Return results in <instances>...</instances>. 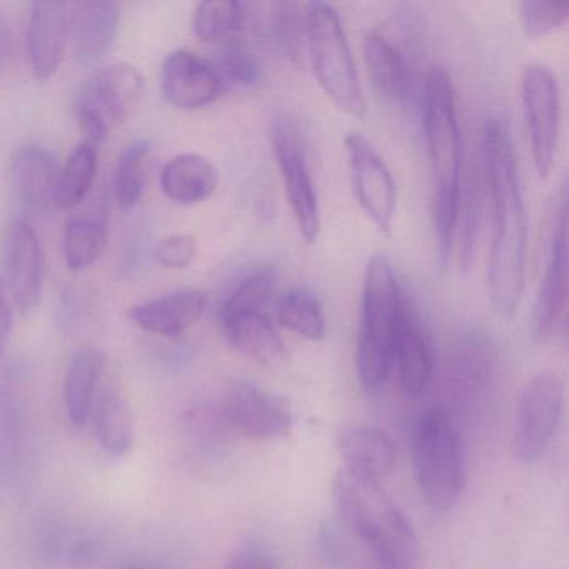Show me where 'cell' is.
Listing matches in <instances>:
<instances>
[{"instance_id":"17","label":"cell","mask_w":569,"mask_h":569,"mask_svg":"<svg viewBox=\"0 0 569 569\" xmlns=\"http://www.w3.org/2000/svg\"><path fill=\"white\" fill-rule=\"evenodd\" d=\"M219 329L231 348L264 368H274L286 358L284 342L266 311L219 309Z\"/></svg>"},{"instance_id":"29","label":"cell","mask_w":569,"mask_h":569,"mask_svg":"<svg viewBox=\"0 0 569 569\" xmlns=\"http://www.w3.org/2000/svg\"><path fill=\"white\" fill-rule=\"evenodd\" d=\"M278 321L308 341L318 342L326 338L325 308L309 289L292 288L282 295L278 305Z\"/></svg>"},{"instance_id":"31","label":"cell","mask_w":569,"mask_h":569,"mask_svg":"<svg viewBox=\"0 0 569 569\" xmlns=\"http://www.w3.org/2000/svg\"><path fill=\"white\" fill-rule=\"evenodd\" d=\"M148 154V142L144 139H138L119 156L114 172V194L119 206L126 211L134 208L141 201Z\"/></svg>"},{"instance_id":"8","label":"cell","mask_w":569,"mask_h":569,"mask_svg":"<svg viewBox=\"0 0 569 569\" xmlns=\"http://www.w3.org/2000/svg\"><path fill=\"white\" fill-rule=\"evenodd\" d=\"M521 102L532 162L539 178L546 179L555 166L561 122L558 79L548 66L531 64L522 71Z\"/></svg>"},{"instance_id":"35","label":"cell","mask_w":569,"mask_h":569,"mask_svg":"<svg viewBox=\"0 0 569 569\" xmlns=\"http://www.w3.org/2000/svg\"><path fill=\"white\" fill-rule=\"evenodd\" d=\"M214 66L224 82L251 88L261 81L262 72L258 59L238 41L224 44Z\"/></svg>"},{"instance_id":"14","label":"cell","mask_w":569,"mask_h":569,"mask_svg":"<svg viewBox=\"0 0 569 569\" xmlns=\"http://www.w3.org/2000/svg\"><path fill=\"white\" fill-rule=\"evenodd\" d=\"M0 279L22 316L38 308L44 282V252L34 229L22 219L12 222L6 231Z\"/></svg>"},{"instance_id":"2","label":"cell","mask_w":569,"mask_h":569,"mask_svg":"<svg viewBox=\"0 0 569 569\" xmlns=\"http://www.w3.org/2000/svg\"><path fill=\"white\" fill-rule=\"evenodd\" d=\"M422 126L435 188V229L439 258L449 261L462 194V146L456 92L442 68H432L422 94Z\"/></svg>"},{"instance_id":"26","label":"cell","mask_w":569,"mask_h":569,"mask_svg":"<svg viewBox=\"0 0 569 569\" xmlns=\"http://www.w3.org/2000/svg\"><path fill=\"white\" fill-rule=\"evenodd\" d=\"M94 415L96 435L102 449L116 458L128 455L134 445V425L131 411L118 391L102 392L96 399Z\"/></svg>"},{"instance_id":"20","label":"cell","mask_w":569,"mask_h":569,"mask_svg":"<svg viewBox=\"0 0 569 569\" xmlns=\"http://www.w3.org/2000/svg\"><path fill=\"white\" fill-rule=\"evenodd\" d=\"M121 9L116 2L91 0L71 4V38L76 58L82 64H94L108 56L118 38Z\"/></svg>"},{"instance_id":"16","label":"cell","mask_w":569,"mask_h":569,"mask_svg":"<svg viewBox=\"0 0 569 569\" xmlns=\"http://www.w3.org/2000/svg\"><path fill=\"white\" fill-rule=\"evenodd\" d=\"M71 38V4L34 2L28 28V58L39 81H48L64 61Z\"/></svg>"},{"instance_id":"19","label":"cell","mask_w":569,"mask_h":569,"mask_svg":"<svg viewBox=\"0 0 569 569\" xmlns=\"http://www.w3.org/2000/svg\"><path fill=\"white\" fill-rule=\"evenodd\" d=\"M208 306V296L196 288L179 289L161 298L132 306L129 316L142 331L178 338L198 325Z\"/></svg>"},{"instance_id":"1","label":"cell","mask_w":569,"mask_h":569,"mask_svg":"<svg viewBox=\"0 0 569 569\" xmlns=\"http://www.w3.org/2000/svg\"><path fill=\"white\" fill-rule=\"evenodd\" d=\"M486 188L492 209L488 295L501 318L518 312L525 292L528 218L511 136L501 119H488L482 131Z\"/></svg>"},{"instance_id":"5","label":"cell","mask_w":569,"mask_h":569,"mask_svg":"<svg viewBox=\"0 0 569 569\" xmlns=\"http://www.w3.org/2000/svg\"><path fill=\"white\" fill-rule=\"evenodd\" d=\"M306 46L325 94L336 108L356 119L368 114L348 36L338 11L326 2L306 6Z\"/></svg>"},{"instance_id":"39","label":"cell","mask_w":569,"mask_h":569,"mask_svg":"<svg viewBox=\"0 0 569 569\" xmlns=\"http://www.w3.org/2000/svg\"><path fill=\"white\" fill-rule=\"evenodd\" d=\"M114 569H161L154 568V566H146V565H128V566H119V568Z\"/></svg>"},{"instance_id":"18","label":"cell","mask_w":569,"mask_h":569,"mask_svg":"<svg viewBox=\"0 0 569 569\" xmlns=\"http://www.w3.org/2000/svg\"><path fill=\"white\" fill-rule=\"evenodd\" d=\"M58 158L39 144L22 146L11 162L12 186L22 208L41 214L54 204L59 176Z\"/></svg>"},{"instance_id":"38","label":"cell","mask_w":569,"mask_h":569,"mask_svg":"<svg viewBox=\"0 0 569 569\" xmlns=\"http://www.w3.org/2000/svg\"><path fill=\"white\" fill-rule=\"evenodd\" d=\"M228 569H278L271 558L259 551H246L229 562Z\"/></svg>"},{"instance_id":"11","label":"cell","mask_w":569,"mask_h":569,"mask_svg":"<svg viewBox=\"0 0 569 569\" xmlns=\"http://www.w3.org/2000/svg\"><path fill=\"white\" fill-rule=\"evenodd\" d=\"M565 395L558 376H535L519 396L512 449L522 462H535L545 455L561 421Z\"/></svg>"},{"instance_id":"3","label":"cell","mask_w":569,"mask_h":569,"mask_svg":"<svg viewBox=\"0 0 569 569\" xmlns=\"http://www.w3.org/2000/svg\"><path fill=\"white\" fill-rule=\"evenodd\" d=\"M336 509L379 569H415L418 538L381 482L341 469L332 486Z\"/></svg>"},{"instance_id":"15","label":"cell","mask_w":569,"mask_h":569,"mask_svg":"<svg viewBox=\"0 0 569 569\" xmlns=\"http://www.w3.org/2000/svg\"><path fill=\"white\" fill-rule=\"evenodd\" d=\"M226 82L208 59L192 51H176L161 69V92L172 108L199 111L221 98Z\"/></svg>"},{"instance_id":"21","label":"cell","mask_w":569,"mask_h":569,"mask_svg":"<svg viewBox=\"0 0 569 569\" xmlns=\"http://www.w3.org/2000/svg\"><path fill=\"white\" fill-rule=\"evenodd\" d=\"M336 448L352 475L381 482L395 471L396 446L381 429L349 426L339 432Z\"/></svg>"},{"instance_id":"9","label":"cell","mask_w":569,"mask_h":569,"mask_svg":"<svg viewBox=\"0 0 569 569\" xmlns=\"http://www.w3.org/2000/svg\"><path fill=\"white\" fill-rule=\"evenodd\" d=\"M271 138L286 198L291 206L299 234L308 244H315L321 232V208L309 169L305 142L298 128L282 119L274 122Z\"/></svg>"},{"instance_id":"7","label":"cell","mask_w":569,"mask_h":569,"mask_svg":"<svg viewBox=\"0 0 569 569\" xmlns=\"http://www.w3.org/2000/svg\"><path fill=\"white\" fill-rule=\"evenodd\" d=\"M144 98V78L128 62L96 71L76 98V114L89 142L98 146L129 121Z\"/></svg>"},{"instance_id":"28","label":"cell","mask_w":569,"mask_h":569,"mask_svg":"<svg viewBox=\"0 0 569 569\" xmlns=\"http://www.w3.org/2000/svg\"><path fill=\"white\" fill-rule=\"evenodd\" d=\"M248 21V6L234 0H208L196 9L194 32L202 42L238 41Z\"/></svg>"},{"instance_id":"12","label":"cell","mask_w":569,"mask_h":569,"mask_svg":"<svg viewBox=\"0 0 569 569\" xmlns=\"http://www.w3.org/2000/svg\"><path fill=\"white\" fill-rule=\"evenodd\" d=\"M216 405L234 436L272 441L291 432L292 412L288 402L251 382H229Z\"/></svg>"},{"instance_id":"25","label":"cell","mask_w":569,"mask_h":569,"mask_svg":"<svg viewBox=\"0 0 569 569\" xmlns=\"http://www.w3.org/2000/svg\"><path fill=\"white\" fill-rule=\"evenodd\" d=\"M365 62L376 91L392 104H405L411 91L409 68L402 52L378 32L365 41Z\"/></svg>"},{"instance_id":"32","label":"cell","mask_w":569,"mask_h":569,"mask_svg":"<svg viewBox=\"0 0 569 569\" xmlns=\"http://www.w3.org/2000/svg\"><path fill=\"white\" fill-rule=\"evenodd\" d=\"M269 32L282 54L298 62L306 42V6L301 8L295 2L271 4Z\"/></svg>"},{"instance_id":"24","label":"cell","mask_w":569,"mask_h":569,"mask_svg":"<svg viewBox=\"0 0 569 569\" xmlns=\"http://www.w3.org/2000/svg\"><path fill=\"white\" fill-rule=\"evenodd\" d=\"M106 362L98 349L82 348L72 356L64 379L66 409L72 425L84 426L91 418Z\"/></svg>"},{"instance_id":"6","label":"cell","mask_w":569,"mask_h":569,"mask_svg":"<svg viewBox=\"0 0 569 569\" xmlns=\"http://www.w3.org/2000/svg\"><path fill=\"white\" fill-rule=\"evenodd\" d=\"M415 472L426 505L448 511L465 486L461 441L451 415L435 408L419 421L415 436Z\"/></svg>"},{"instance_id":"10","label":"cell","mask_w":569,"mask_h":569,"mask_svg":"<svg viewBox=\"0 0 569 569\" xmlns=\"http://www.w3.org/2000/svg\"><path fill=\"white\" fill-rule=\"evenodd\" d=\"M568 186L562 182L549 239L548 262L539 286L535 331L541 341L566 336L568 326Z\"/></svg>"},{"instance_id":"13","label":"cell","mask_w":569,"mask_h":569,"mask_svg":"<svg viewBox=\"0 0 569 569\" xmlns=\"http://www.w3.org/2000/svg\"><path fill=\"white\" fill-rule=\"evenodd\" d=\"M345 144L359 206L381 234H391L398 189L388 164L365 136L352 132L345 139Z\"/></svg>"},{"instance_id":"37","label":"cell","mask_w":569,"mask_h":569,"mask_svg":"<svg viewBox=\"0 0 569 569\" xmlns=\"http://www.w3.org/2000/svg\"><path fill=\"white\" fill-rule=\"evenodd\" d=\"M12 326H14V305L6 291L4 282L0 279V359L4 358L8 351Z\"/></svg>"},{"instance_id":"30","label":"cell","mask_w":569,"mask_h":569,"mask_svg":"<svg viewBox=\"0 0 569 569\" xmlns=\"http://www.w3.org/2000/svg\"><path fill=\"white\" fill-rule=\"evenodd\" d=\"M108 248V231L96 219L76 218L66 226L64 259L69 271L81 272L102 258Z\"/></svg>"},{"instance_id":"27","label":"cell","mask_w":569,"mask_h":569,"mask_svg":"<svg viewBox=\"0 0 569 569\" xmlns=\"http://www.w3.org/2000/svg\"><path fill=\"white\" fill-rule=\"evenodd\" d=\"M98 146L89 141L79 144L68 162L59 169L54 206L71 209L81 204L86 196L91 192L98 174Z\"/></svg>"},{"instance_id":"4","label":"cell","mask_w":569,"mask_h":569,"mask_svg":"<svg viewBox=\"0 0 569 569\" xmlns=\"http://www.w3.org/2000/svg\"><path fill=\"white\" fill-rule=\"evenodd\" d=\"M406 315L401 286L385 256H372L362 282L361 326H359V382L366 391L385 385L395 365L396 342Z\"/></svg>"},{"instance_id":"23","label":"cell","mask_w":569,"mask_h":569,"mask_svg":"<svg viewBox=\"0 0 569 569\" xmlns=\"http://www.w3.org/2000/svg\"><path fill=\"white\" fill-rule=\"evenodd\" d=\"M219 184L216 166L196 152L176 156L161 171V188L171 201L182 206L208 201Z\"/></svg>"},{"instance_id":"34","label":"cell","mask_w":569,"mask_h":569,"mask_svg":"<svg viewBox=\"0 0 569 569\" xmlns=\"http://www.w3.org/2000/svg\"><path fill=\"white\" fill-rule=\"evenodd\" d=\"M519 18L526 34L542 38L561 29L569 19L568 2L525 0L519 4Z\"/></svg>"},{"instance_id":"33","label":"cell","mask_w":569,"mask_h":569,"mask_svg":"<svg viewBox=\"0 0 569 569\" xmlns=\"http://www.w3.org/2000/svg\"><path fill=\"white\" fill-rule=\"evenodd\" d=\"M276 274L272 266H262L246 274L236 288L222 301L221 308L226 311H264L266 306L274 295Z\"/></svg>"},{"instance_id":"36","label":"cell","mask_w":569,"mask_h":569,"mask_svg":"<svg viewBox=\"0 0 569 569\" xmlns=\"http://www.w3.org/2000/svg\"><path fill=\"white\" fill-rule=\"evenodd\" d=\"M199 242L194 234H171L156 244L154 258L166 269H184L198 256Z\"/></svg>"},{"instance_id":"22","label":"cell","mask_w":569,"mask_h":569,"mask_svg":"<svg viewBox=\"0 0 569 569\" xmlns=\"http://www.w3.org/2000/svg\"><path fill=\"white\" fill-rule=\"evenodd\" d=\"M395 365L398 366L399 381L408 395L421 396L431 385L435 375L431 339L418 316L408 308L396 342Z\"/></svg>"}]
</instances>
